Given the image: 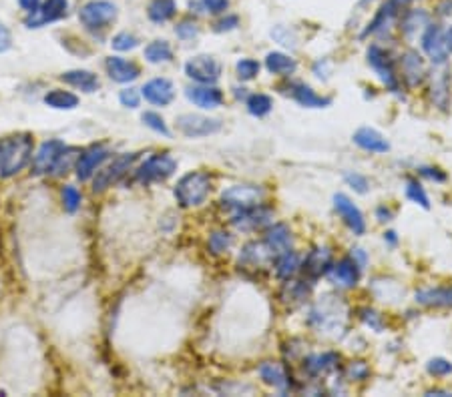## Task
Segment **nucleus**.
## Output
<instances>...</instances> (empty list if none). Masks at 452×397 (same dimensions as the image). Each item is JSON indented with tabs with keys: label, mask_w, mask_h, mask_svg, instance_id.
Returning <instances> with one entry per match:
<instances>
[{
	"label": "nucleus",
	"mask_w": 452,
	"mask_h": 397,
	"mask_svg": "<svg viewBox=\"0 0 452 397\" xmlns=\"http://www.w3.org/2000/svg\"><path fill=\"white\" fill-rule=\"evenodd\" d=\"M346 319H348V307L344 301H340V297H332L325 295L324 299H320L314 309L310 311V323L320 333L338 337L342 335L344 327H346Z\"/></svg>",
	"instance_id": "f257e3e1"
},
{
	"label": "nucleus",
	"mask_w": 452,
	"mask_h": 397,
	"mask_svg": "<svg viewBox=\"0 0 452 397\" xmlns=\"http://www.w3.org/2000/svg\"><path fill=\"white\" fill-rule=\"evenodd\" d=\"M32 159V137L13 135L0 141V179H8L25 169Z\"/></svg>",
	"instance_id": "f03ea898"
},
{
	"label": "nucleus",
	"mask_w": 452,
	"mask_h": 397,
	"mask_svg": "<svg viewBox=\"0 0 452 397\" xmlns=\"http://www.w3.org/2000/svg\"><path fill=\"white\" fill-rule=\"evenodd\" d=\"M212 191V177L207 173L193 170L179 179L175 187V198L181 207H198L205 203V198Z\"/></svg>",
	"instance_id": "7ed1b4c3"
},
{
	"label": "nucleus",
	"mask_w": 452,
	"mask_h": 397,
	"mask_svg": "<svg viewBox=\"0 0 452 397\" xmlns=\"http://www.w3.org/2000/svg\"><path fill=\"white\" fill-rule=\"evenodd\" d=\"M422 48L434 65H444L452 55V27L442 29L438 25H428L422 34Z\"/></svg>",
	"instance_id": "20e7f679"
},
{
	"label": "nucleus",
	"mask_w": 452,
	"mask_h": 397,
	"mask_svg": "<svg viewBox=\"0 0 452 397\" xmlns=\"http://www.w3.org/2000/svg\"><path fill=\"white\" fill-rule=\"evenodd\" d=\"M117 18V6L109 0H91L79 13V20L89 30H103L113 25Z\"/></svg>",
	"instance_id": "39448f33"
},
{
	"label": "nucleus",
	"mask_w": 452,
	"mask_h": 397,
	"mask_svg": "<svg viewBox=\"0 0 452 397\" xmlns=\"http://www.w3.org/2000/svg\"><path fill=\"white\" fill-rule=\"evenodd\" d=\"M177 169V161L169 155H153L143 163L137 170V181L143 184L159 183L169 179Z\"/></svg>",
	"instance_id": "423d86ee"
},
{
	"label": "nucleus",
	"mask_w": 452,
	"mask_h": 397,
	"mask_svg": "<svg viewBox=\"0 0 452 397\" xmlns=\"http://www.w3.org/2000/svg\"><path fill=\"white\" fill-rule=\"evenodd\" d=\"M264 197V191L259 187H252V184H235L231 189L224 191L221 195V205L227 209H235V211H245L257 207L259 201Z\"/></svg>",
	"instance_id": "0eeeda50"
},
{
	"label": "nucleus",
	"mask_w": 452,
	"mask_h": 397,
	"mask_svg": "<svg viewBox=\"0 0 452 397\" xmlns=\"http://www.w3.org/2000/svg\"><path fill=\"white\" fill-rule=\"evenodd\" d=\"M185 74L201 85H213L221 76V65L209 55H199L187 60Z\"/></svg>",
	"instance_id": "6e6552de"
},
{
	"label": "nucleus",
	"mask_w": 452,
	"mask_h": 397,
	"mask_svg": "<svg viewBox=\"0 0 452 397\" xmlns=\"http://www.w3.org/2000/svg\"><path fill=\"white\" fill-rule=\"evenodd\" d=\"M177 128L189 139H199V137H209L213 133H217L221 128V121L189 113L177 116Z\"/></svg>",
	"instance_id": "1a4fd4ad"
},
{
	"label": "nucleus",
	"mask_w": 452,
	"mask_h": 397,
	"mask_svg": "<svg viewBox=\"0 0 452 397\" xmlns=\"http://www.w3.org/2000/svg\"><path fill=\"white\" fill-rule=\"evenodd\" d=\"M368 62L372 65L374 71L380 74L382 83L396 93L398 90V76H396L394 67H392V60L388 57V53L382 51L378 44H372L368 48Z\"/></svg>",
	"instance_id": "9d476101"
},
{
	"label": "nucleus",
	"mask_w": 452,
	"mask_h": 397,
	"mask_svg": "<svg viewBox=\"0 0 452 397\" xmlns=\"http://www.w3.org/2000/svg\"><path fill=\"white\" fill-rule=\"evenodd\" d=\"M137 159V155H121L115 159L113 163L107 167V169H103L97 173V177H95V183H93V191L95 193H101V191H105L107 187H111L113 183H117L129 169H131V165H133V161Z\"/></svg>",
	"instance_id": "9b49d317"
},
{
	"label": "nucleus",
	"mask_w": 452,
	"mask_h": 397,
	"mask_svg": "<svg viewBox=\"0 0 452 397\" xmlns=\"http://www.w3.org/2000/svg\"><path fill=\"white\" fill-rule=\"evenodd\" d=\"M328 277L334 285L350 289V287H356L360 281V265L354 257H346V259L338 261L336 265H330Z\"/></svg>",
	"instance_id": "f8f14e48"
},
{
	"label": "nucleus",
	"mask_w": 452,
	"mask_h": 397,
	"mask_svg": "<svg viewBox=\"0 0 452 397\" xmlns=\"http://www.w3.org/2000/svg\"><path fill=\"white\" fill-rule=\"evenodd\" d=\"M67 11H69V0H44L41 11L30 13V16L27 18V27L39 29L46 22L60 20L63 16H67Z\"/></svg>",
	"instance_id": "ddd939ff"
},
{
	"label": "nucleus",
	"mask_w": 452,
	"mask_h": 397,
	"mask_svg": "<svg viewBox=\"0 0 452 397\" xmlns=\"http://www.w3.org/2000/svg\"><path fill=\"white\" fill-rule=\"evenodd\" d=\"M65 149H67V147L60 141L43 142L41 149H39V153L32 159V170H34L37 175L53 173V169H55V165H57V161L60 159Z\"/></svg>",
	"instance_id": "4468645a"
},
{
	"label": "nucleus",
	"mask_w": 452,
	"mask_h": 397,
	"mask_svg": "<svg viewBox=\"0 0 452 397\" xmlns=\"http://www.w3.org/2000/svg\"><path fill=\"white\" fill-rule=\"evenodd\" d=\"M334 207H336L340 217L344 219V223L352 229L356 235H362V233L366 231L364 215H362V211H360L346 195H342V193L334 195Z\"/></svg>",
	"instance_id": "2eb2a0df"
},
{
	"label": "nucleus",
	"mask_w": 452,
	"mask_h": 397,
	"mask_svg": "<svg viewBox=\"0 0 452 397\" xmlns=\"http://www.w3.org/2000/svg\"><path fill=\"white\" fill-rule=\"evenodd\" d=\"M141 90L145 100H149L151 105H157V107H167L171 100L175 99V86L169 79H153V81L145 83Z\"/></svg>",
	"instance_id": "dca6fc26"
},
{
	"label": "nucleus",
	"mask_w": 452,
	"mask_h": 397,
	"mask_svg": "<svg viewBox=\"0 0 452 397\" xmlns=\"http://www.w3.org/2000/svg\"><path fill=\"white\" fill-rule=\"evenodd\" d=\"M107 156H109V149H105V147H93V149H89L86 153L81 155L79 163H77V177L81 181H89L95 175V170L99 169L101 165L107 161Z\"/></svg>",
	"instance_id": "f3484780"
},
{
	"label": "nucleus",
	"mask_w": 452,
	"mask_h": 397,
	"mask_svg": "<svg viewBox=\"0 0 452 397\" xmlns=\"http://www.w3.org/2000/svg\"><path fill=\"white\" fill-rule=\"evenodd\" d=\"M187 99L191 100L193 105H198L199 109H217L224 102V93L219 88H215L212 85L203 86H191L187 88Z\"/></svg>",
	"instance_id": "a211bd4d"
},
{
	"label": "nucleus",
	"mask_w": 452,
	"mask_h": 397,
	"mask_svg": "<svg viewBox=\"0 0 452 397\" xmlns=\"http://www.w3.org/2000/svg\"><path fill=\"white\" fill-rule=\"evenodd\" d=\"M332 265V255L325 247H318L310 251V255L304 259L302 263V273L308 277V279H318L320 275H324Z\"/></svg>",
	"instance_id": "6ab92c4d"
},
{
	"label": "nucleus",
	"mask_w": 452,
	"mask_h": 397,
	"mask_svg": "<svg viewBox=\"0 0 452 397\" xmlns=\"http://www.w3.org/2000/svg\"><path fill=\"white\" fill-rule=\"evenodd\" d=\"M273 213L269 209H264V207H252V209H245V211H240V215L233 219V225L241 231H255V229H261L268 225L271 221Z\"/></svg>",
	"instance_id": "aec40b11"
},
{
	"label": "nucleus",
	"mask_w": 452,
	"mask_h": 397,
	"mask_svg": "<svg viewBox=\"0 0 452 397\" xmlns=\"http://www.w3.org/2000/svg\"><path fill=\"white\" fill-rule=\"evenodd\" d=\"M107 72L113 79L115 83H133L135 79H139V67L131 60H125L121 57L107 58Z\"/></svg>",
	"instance_id": "412c9836"
},
{
	"label": "nucleus",
	"mask_w": 452,
	"mask_h": 397,
	"mask_svg": "<svg viewBox=\"0 0 452 397\" xmlns=\"http://www.w3.org/2000/svg\"><path fill=\"white\" fill-rule=\"evenodd\" d=\"M354 142H356L360 149L370 151V153H386V151L390 149L388 141L382 137L380 133H378L376 128L370 127L358 128V130L354 133Z\"/></svg>",
	"instance_id": "4be33fe9"
},
{
	"label": "nucleus",
	"mask_w": 452,
	"mask_h": 397,
	"mask_svg": "<svg viewBox=\"0 0 452 397\" xmlns=\"http://www.w3.org/2000/svg\"><path fill=\"white\" fill-rule=\"evenodd\" d=\"M402 72H404V81L408 83V86H418L424 81L426 67H424L422 57L416 51H408L402 57Z\"/></svg>",
	"instance_id": "5701e85b"
},
{
	"label": "nucleus",
	"mask_w": 452,
	"mask_h": 397,
	"mask_svg": "<svg viewBox=\"0 0 452 397\" xmlns=\"http://www.w3.org/2000/svg\"><path fill=\"white\" fill-rule=\"evenodd\" d=\"M273 257H276V253L269 249L268 243H250V245L243 247L240 261L252 265V267H264V265H268Z\"/></svg>",
	"instance_id": "b1692460"
},
{
	"label": "nucleus",
	"mask_w": 452,
	"mask_h": 397,
	"mask_svg": "<svg viewBox=\"0 0 452 397\" xmlns=\"http://www.w3.org/2000/svg\"><path fill=\"white\" fill-rule=\"evenodd\" d=\"M266 243H268V247L273 251V253H276V255L285 253V251H290V249H292V233H290V229L285 227V225L278 223V225H273V227L268 229Z\"/></svg>",
	"instance_id": "393cba45"
},
{
	"label": "nucleus",
	"mask_w": 452,
	"mask_h": 397,
	"mask_svg": "<svg viewBox=\"0 0 452 397\" xmlns=\"http://www.w3.org/2000/svg\"><path fill=\"white\" fill-rule=\"evenodd\" d=\"M60 81L67 85L77 86L85 93H95L99 88V79L91 71H69L60 74Z\"/></svg>",
	"instance_id": "a878e982"
},
{
	"label": "nucleus",
	"mask_w": 452,
	"mask_h": 397,
	"mask_svg": "<svg viewBox=\"0 0 452 397\" xmlns=\"http://www.w3.org/2000/svg\"><path fill=\"white\" fill-rule=\"evenodd\" d=\"M416 303L426 305V307H446L452 305V289H420L416 293Z\"/></svg>",
	"instance_id": "bb28decb"
},
{
	"label": "nucleus",
	"mask_w": 452,
	"mask_h": 397,
	"mask_svg": "<svg viewBox=\"0 0 452 397\" xmlns=\"http://www.w3.org/2000/svg\"><path fill=\"white\" fill-rule=\"evenodd\" d=\"M338 365V355L336 354H316L306 357L304 368L310 375H325Z\"/></svg>",
	"instance_id": "cd10ccee"
},
{
	"label": "nucleus",
	"mask_w": 452,
	"mask_h": 397,
	"mask_svg": "<svg viewBox=\"0 0 452 397\" xmlns=\"http://www.w3.org/2000/svg\"><path fill=\"white\" fill-rule=\"evenodd\" d=\"M292 97L302 105V107H310V109H322V107H328L330 105V99H324L320 95H316V90H311V86L302 85L297 83L292 88Z\"/></svg>",
	"instance_id": "c85d7f7f"
},
{
	"label": "nucleus",
	"mask_w": 452,
	"mask_h": 397,
	"mask_svg": "<svg viewBox=\"0 0 452 397\" xmlns=\"http://www.w3.org/2000/svg\"><path fill=\"white\" fill-rule=\"evenodd\" d=\"M259 375H261V379L268 383V385H273V387H278V389H285L288 387V375H285V371L280 363H271V361H266V363H261L259 365Z\"/></svg>",
	"instance_id": "c756f323"
},
{
	"label": "nucleus",
	"mask_w": 452,
	"mask_h": 397,
	"mask_svg": "<svg viewBox=\"0 0 452 397\" xmlns=\"http://www.w3.org/2000/svg\"><path fill=\"white\" fill-rule=\"evenodd\" d=\"M266 67H268L269 72L273 74H282V76H288V74H294L297 69L296 60L283 53H269L268 58H266Z\"/></svg>",
	"instance_id": "7c9ffc66"
},
{
	"label": "nucleus",
	"mask_w": 452,
	"mask_h": 397,
	"mask_svg": "<svg viewBox=\"0 0 452 397\" xmlns=\"http://www.w3.org/2000/svg\"><path fill=\"white\" fill-rule=\"evenodd\" d=\"M177 13V4L175 0H151L149 2V11L147 15L153 22H167L169 18H173Z\"/></svg>",
	"instance_id": "2f4dec72"
},
{
	"label": "nucleus",
	"mask_w": 452,
	"mask_h": 397,
	"mask_svg": "<svg viewBox=\"0 0 452 397\" xmlns=\"http://www.w3.org/2000/svg\"><path fill=\"white\" fill-rule=\"evenodd\" d=\"M44 102L53 109H58V111H71L75 107H79V97L72 95L69 90H60V88H55L51 90L46 97H44Z\"/></svg>",
	"instance_id": "473e14b6"
},
{
	"label": "nucleus",
	"mask_w": 452,
	"mask_h": 397,
	"mask_svg": "<svg viewBox=\"0 0 452 397\" xmlns=\"http://www.w3.org/2000/svg\"><path fill=\"white\" fill-rule=\"evenodd\" d=\"M430 95L440 109H446V105H448V76H446V72H434Z\"/></svg>",
	"instance_id": "72a5a7b5"
},
{
	"label": "nucleus",
	"mask_w": 452,
	"mask_h": 397,
	"mask_svg": "<svg viewBox=\"0 0 452 397\" xmlns=\"http://www.w3.org/2000/svg\"><path fill=\"white\" fill-rule=\"evenodd\" d=\"M428 15L424 11H410L406 13V16L402 18V32L406 36H414L416 32L424 27H428Z\"/></svg>",
	"instance_id": "f704fd0d"
},
{
	"label": "nucleus",
	"mask_w": 452,
	"mask_h": 397,
	"mask_svg": "<svg viewBox=\"0 0 452 397\" xmlns=\"http://www.w3.org/2000/svg\"><path fill=\"white\" fill-rule=\"evenodd\" d=\"M297 267H299V261H297V255L292 249L278 255V261H276V273H278V277L290 279L297 271Z\"/></svg>",
	"instance_id": "c9c22d12"
},
{
	"label": "nucleus",
	"mask_w": 452,
	"mask_h": 397,
	"mask_svg": "<svg viewBox=\"0 0 452 397\" xmlns=\"http://www.w3.org/2000/svg\"><path fill=\"white\" fill-rule=\"evenodd\" d=\"M145 58L149 62H153V65H157V62H169L171 58H173V51H171L169 43H165V41H153V43L145 48Z\"/></svg>",
	"instance_id": "e433bc0d"
},
{
	"label": "nucleus",
	"mask_w": 452,
	"mask_h": 397,
	"mask_svg": "<svg viewBox=\"0 0 452 397\" xmlns=\"http://www.w3.org/2000/svg\"><path fill=\"white\" fill-rule=\"evenodd\" d=\"M271 107H273L271 99L268 95H261V93H255L247 99V111L254 116H266L271 111Z\"/></svg>",
	"instance_id": "4c0bfd02"
},
{
	"label": "nucleus",
	"mask_w": 452,
	"mask_h": 397,
	"mask_svg": "<svg viewBox=\"0 0 452 397\" xmlns=\"http://www.w3.org/2000/svg\"><path fill=\"white\" fill-rule=\"evenodd\" d=\"M235 71H238V76L241 81H252L259 74V62L254 58H241L235 65Z\"/></svg>",
	"instance_id": "58836bf2"
},
{
	"label": "nucleus",
	"mask_w": 452,
	"mask_h": 397,
	"mask_svg": "<svg viewBox=\"0 0 452 397\" xmlns=\"http://www.w3.org/2000/svg\"><path fill=\"white\" fill-rule=\"evenodd\" d=\"M63 205H65V209H67L69 213H75V211L81 207V193H79L77 187L67 184V187L63 189Z\"/></svg>",
	"instance_id": "ea45409f"
},
{
	"label": "nucleus",
	"mask_w": 452,
	"mask_h": 397,
	"mask_svg": "<svg viewBox=\"0 0 452 397\" xmlns=\"http://www.w3.org/2000/svg\"><path fill=\"white\" fill-rule=\"evenodd\" d=\"M143 123L147 125L149 128H153L155 133H161L163 137H169V128L165 125V121H163V116L161 114L153 113V111H147V113H143Z\"/></svg>",
	"instance_id": "a19ab883"
},
{
	"label": "nucleus",
	"mask_w": 452,
	"mask_h": 397,
	"mask_svg": "<svg viewBox=\"0 0 452 397\" xmlns=\"http://www.w3.org/2000/svg\"><path fill=\"white\" fill-rule=\"evenodd\" d=\"M426 369L430 375H437V377H442V375H451L452 373V363L448 359L444 357H434L426 363Z\"/></svg>",
	"instance_id": "79ce46f5"
},
{
	"label": "nucleus",
	"mask_w": 452,
	"mask_h": 397,
	"mask_svg": "<svg viewBox=\"0 0 452 397\" xmlns=\"http://www.w3.org/2000/svg\"><path fill=\"white\" fill-rule=\"evenodd\" d=\"M406 195L410 201H414L416 205H420L424 209H430V203H428V195L424 193V189L416 181H410L406 187Z\"/></svg>",
	"instance_id": "37998d69"
},
{
	"label": "nucleus",
	"mask_w": 452,
	"mask_h": 397,
	"mask_svg": "<svg viewBox=\"0 0 452 397\" xmlns=\"http://www.w3.org/2000/svg\"><path fill=\"white\" fill-rule=\"evenodd\" d=\"M306 297H308V287H304L302 283H290L283 289V301H288V303L302 301Z\"/></svg>",
	"instance_id": "c03bdc74"
},
{
	"label": "nucleus",
	"mask_w": 452,
	"mask_h": 397,
	"mask_svg": "<svg viewBox=\"0 0 452 397\" xmlns=\"http://www.w3.org/2000/svg\"><path fill=\"white\" fill-rule=\"evenodd\" d=\"M113 48L115 51H121V53H125V51H133L139 41L133 36V34H129V32H119V34H115L113 36Z\"/></svg>",
	"instance_id": "a18cd8bd"
},
{
	"label": "nucleus",
	"mask_w": 452,
	"mask_h": 397,
	"mask_svg": "<svg viewBox=\"0 0 452 397\" xmlns=\"http://www.w3.org/2000/svg\"><path fill=\"white\" fill-rule=\"evenodd\" d=\"M229 245H231V235H227V233H213L212 237H209V249H212L215 255L227 251Z\"/></svg>",
	"instance_id": "49530a36"
},
{
	"label": "nucleus",
	"mask_w": 452,
	"mask_h": 397,
	"mask_svg": "<svg viewBox=\"0 0 452 397\" xmlns=\"http://www.w3.org/2000/svg\"><path fill=\"white\" fill-rule=\"evenodd\" d=\"M75 153H77V149H65L63 151V155H60V159L57 161V165H55V169H53V175H63V173H67V170L71 169V163L72 159H75Z\"/></svg>",
	"instance_id": "de8ad7c7"
},
{
	"label": "nucleus",
	"mask_w": 452,
	"mask_h": 397,
	"mask_svg": "<svg viewBox=\"0 0 452 397\" xmlns=\"http://www.w3.org/2000/svg\"><path fill=\"white\" fill-rule=\"evenodd\" d=\"M199 6L205 11V13H212V15H221L226 13L227 6H229V0H201Z\"/></svg>",
	"instance_id": "09e8293b"
},
{
	"label": "nucleus",
	"mask_w": 452,
	"mask_h": 397,
	"mask_svg": "<svg viewBox=\"0 0 452 397\" xmlns=\"http://www.w3.org/2000/svg\"><path fill=\"white\" fill-rule=\"evenodd\" d=\"M368 373H370V368H368L364 361H354V363H350V368H348V379L362 382V379H366Z\"/></svg>",
	"instance_id": "8fccbe9b"
},
{
	"label": "nucleus",
	"mask_w": 452,
	"mask_h": 397,
	"mask_svg": "<svg viewBox=\"0 0 452 397\" xmlns=\"http://www.w3.org/2000/svg\"><path fill=\"white\" fill-rule=\"evenodd\" d=\"M119 100H121V105H123V107L137 109V107H139V93H137L135 88H125V90H121Z\"/></svg>",
	"instance_id": "3c124183"
},
{
	"label": "nucleus",
	"mask_w": 452,
	"mask_h": 397,
	"mask_svg": "<svg viewBox=\"0 0 452 397\" xmlns=\"http://www.w3.org/2000/svg\"><path fill=\"white\" fill-rule=\"evenodd\" d=\"M346 181L352 184V189H356L360 195L368 193L366 177H362V175H358V173H348V175H346Z\"/></svg>",
	"instance_id": "603ef678"
},
{
	"label": "nucleus",
	"mask_w": 452,
	"mask_h": 397,
	"mask_svg": "<svg viewBox=\"0 0 452 397\" xmlns=\"http://www.w3.org/2000/svg\"><path fill=\"white\" fill-rule=\"evenodd\" d=\"M362 319L366 321V325H370L372 329H376V331H382V319L380 315L376 311H372V309H364L362 311Z\"/></svg>",
	"instance_id": "864d4df0"
},
{
	"label": "nucleus",
	"mask_w": 452,
	"mask_h": 397,
	"mask_svg": "<svg viewBox=\"0 0 452 397\" xmlns=\"http://www.w3.org/2000/svg\"><path fill=\"white\" fill-rule=\"evenodd\" d=\"M175 32H177L179 39H193V36H198V27L193 22H181L175 29Z\"/></svg>",
	"instance_id": "5fc2aeb1"
},
{
	"label": "nucleus",
	"mask_w": 452,
	"mask_h": 397,
	"mask_svg": "<svg viewBox=\"0 0 452 397\" xmlns=\"http://www.w3.org/2000/svg\"><path fill=\"white\" fill-rule=\"evenodd\" d=\"M11 44H13V36L8 29L0 22V53H6L11 48Z\"/></svg>",
	"instance_id": "6e6d98bb"
},
{
	"label": "nucleus",
	"mask_w": 452,
	"mask_h": 397,
	"mask_svg": "<svg viewBox=\"0 0 452 397\" xmlns=\"http://www.w3.org/2000/svg\"><path fill=\"white\" fill-rule=\"evenodd\" d=\"M238 16H227V18H224V20H219L217 22V27H215V30L217 32H224V30H233L235 27H238Z\"/></svg>",
	"instance_id": "4d7b16f0"
},
{
	"label": "nucleus",
	"mask_w": 452,
	"mask_h": 397,
	"mask_svg": "<svg viewBox=\"0 0 452 397\" xmlns=\"http://www.w3.org/2000/svg\"><path fill=\"white\" fill-rule=\"evenodd\" d=\"M18 4L27 11V13H34L41 6V0H18Z\"/></svg>",
	"instance_id": "13d9d810"
},
{
	"label": "nucleus",
	"mask_w": 452,
	"mask_h": 397,
	"mask_svg": "<svg viewBox=\"0 0 452 397\" xmlns=\"http://www.w3.org/2000/svg\"><path fill=\"white\" fill-rule=\"evenodd\" d=\"M420 173L426 175V177H430V179H434V181H444V175H442V173H437V169H422Z\"/></svg>",
	"instance_id": "bf43d9fd"
},
{
	"label": "nucleus",
	"mask_w": 452,
	"mask_h": 397,
	"mask_svg": "<svg viewBox=\"0 0 452 397\" xmlns=\"http://www.w3.org/2000/svg\"><path fill=\"white\" fill-rule=\"evenodd\" d=\"M376 215H378L380 221H390V219H392V211H388V209H384V207H380V209L376 211Z\"/></svg>",
	"instance_id": "052dcab7"
}]
</instances>
